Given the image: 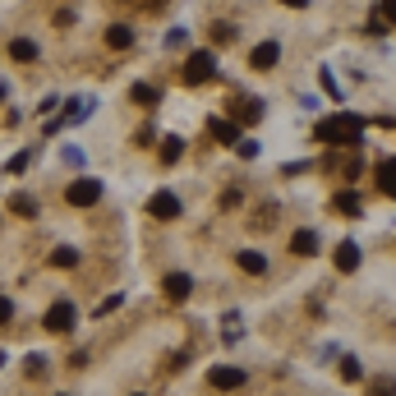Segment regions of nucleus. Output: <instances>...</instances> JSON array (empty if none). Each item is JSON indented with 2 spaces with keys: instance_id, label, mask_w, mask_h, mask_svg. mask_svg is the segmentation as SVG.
I'll return each mask as SVG.
<instances>
[{
  "instance_id": "obj_8",
  "label": "nucleus",
  "mask_w": 396,
  "mask_h": 396,
  "mask_svg": "<svg viewBox=\"0 0 396 396\" xmlns=\"http://www.w3.org/2000/svg\"><path fill=\"white\" fill-rule=\"evenodd\" d=\"M360 245H355V240H346V245H336V272H355V267H360Z\"/></svg>"
},
{
  "instance_id": "obj_23",
  "label": "nucleus",
  "mask_w": 396,
  "mask_h": 396,
  "mask_svg": "<svg viewBox=\"0 0 396 396\" xmlns=\"http://www.w3.org/2000/svg\"><path fill=\"white\" fill-rule=\"evenodd\" d=\"M9 318H14V299H9V295H0V327H5Z\"/></svg>"
},
{
  "instance_id": "obj_5",
  "label": "nucleus",
  "mask_w": 396,
  "mask_h": 396,
  "mask_svg": "<svg viewBox=\"0 0 396 396\" xmlns=\"http://www.w3.org/2000/svg\"><path fill=\"white\" fill-rule=\"evenodd\" d=\"M148 212H152L157 221H176V217H180V198L171 194V189H161V194L148 198Z\"/></svg>"
},
{
  "instance_id": "obj_17",
  "label": "nucleus",
  "mask_w": 396,
  "mask_h": 396,
  "mask_svg": "<svg viewBox=\"0 0 396 396\" xmlns=\"http://www.w3.org/2000/svg\"><path fill=\"white\" fill-rule=\"evenodd\" d=\"M9 212H14V217H37V203L28 194H14V198H9Z\"/></svg>"
},
{
  "instance_id": "obj_12",
  "label": "nucleus",
  "mask_w": 396,
  "mask_h": 396,
  "mask_svg": "<svg viewBox=\"0 0 396 396\" xmlns=\"http://www.w3.org/2000/svg\"><path fill=\"white\" fill-rule=\"evenodd\" d=\"M332 208L341 212V217H360L364 203H360V194H336V198H332Z\"/></svg>"
},
{
  "instance_id": "obj_24",
  "label": "nucleus",
  "mask_w": 396,
  "mask_h": 396,
  "mask_svg": "<svg viewBox=\"0 0 396 396\" xmlns=\"http://www.w3.org/2000/svg\"><path fill=\"white\" fill-rule=\"evenodd\" d=\"M166 46H171V51H180V46H185V28H176V33H166Z\"/></svg>"
},
{
  "instance_id": "obj_11",
  "label": "nucleus",
  "mask_w": 396,
  "mask_h": 396,
  "mask_svg": "<svg viewBox=\"0 0 396 396\" xmlns=\"http://www.w3.org/2000/svg\"><path fill=\"white\" fill-rule=\"evenodd\" d=\"M106 46H111V51H129V46H134V28L115 23L111 33H106Z\"/></svg>"
},
{
  "instance_id": "obj_19",
  "label": "nucleus",
  "mask_w": 396,
  "mask_h": 396,
  "mask_svg": "<svg viewBox=\"0 0 396 396\" xmlns=\"http://www.w3.org/2000/svg\"><path fill=\"white\" fill-rule=\"evenodd\" d=\"M341 378H346V382H360V378H364V364L355 360V355H346V360H341Z\"/></svg>"
},
{
  "instance_id": "obj_15",
  "label": "nucleus",
  "mask_w": 396,
  "mask_h": 396,
  "mask_svg": "<svg viewBox=\"0 0 396 396\" xmlns=\"http://www.w3.org/2000/svg\"><path fill=\"white\" fill-rule=\"evenodd\" d=\"M9 55H14V60H37V46L28 42V37H14V42H9Z\"/></svg>"
},
{
  "instance_id": "obj_14",
  "label": "nucleus",
  "mask_w": 396,
  "mask_h": 396,
  "mask_svg": "<svg viewBox=\"0 0 396 396\" xmlns=\"http://www.w3.org/2000/svg\"><path fill=\"white\" fill-rule=\"evenodd\" d=\"M235 115H240L245 124H254L258 115H263V106H258V97H240V102H235Z\"/></svg>"
},
{
  "instance_id": "obj_4",
  "label": "nucleus",
  "mask_w": 396,
  "mask_h": 396,
  "mask_svg": "<svg viewBox=\"0 0 396 396\" xmlns=\"http://www.w3.org/2000/svg\"><path fill=\"white\" fill-rule=\"evenodd\" d=\"M208 382L217 392H240L245 387V369H230V364H217V369H208Z\"/></svg>"
},
{
  "instance_id": "obj_18",
  "label": "nucleus",
  "mask_w": 396,
  "mask_h": 396,
  "mask_svg": "<svg viewBox=\"0 0 396 396\" xmlns=\"http://www.w3.org/2000/svg\"><path fill=\"white\" fill-rule=\"evenodd\" d=\"M134 102L139 106H157V88H152V83H134V92H129Z\"/></svg>"
},
{
  "instance_id": "obj_13",
  "label": "nucleus",
  "mask_w": 396,
  "mask_h": 396,
  "mask_svg": "<svg viewBox=\"0 0 396 396\" xmlns=\"http://www.w3.org/2000/svg\"><path fill=\"white\" fill-rule=\"evenodd\" d=\"M235 263L245 267V272H254V277H258V272H267V258H263V254H254V249H240Z\"/></svg>"
},
{
  "instance_id": "obj_9",
  "label": "nucleus",
  "mask_w": 396,
  "mask_h": 396,
  "mask_svg": "<svg viewBox=\"0 0 396 396\" xmlns=\"http://www.w3.org/2000/svg\"><path fill=\"white\" fill-rule=\"evenodd\" d=\"M291 249H295L299 258H314V254H318V230H295V235H291Z\"/></svg>"
},
{
  "instance_id": "obj_10",
  "label": "nucleus",
  "mask_w": 396,
  "mask_h": 396,
  "mask_svg": "<svg viewBox=\"0 0 396 396\" xmlns=\"http://www.w3.org/2000/svg\"><path fill=\"white\" fill-rule=\"evenodd\" d=\"M189 291H194V277L189 272H171L166 277V295L171 299H189Z\"/></svg>"
},
{
  "instance_id": "obj_1",
  "label": "nucleus",
  "mask_w": 396,
  "mask_h": 396,
  "mask_svg": "<svg viewBox=\"0 0 396 396\" xmlns=\"http://www.w3.org/2000/svg\"><path fill=\"white\" fill-rule=\"evenodd\" d=\"M318 139H323V143H332V148L360 143V139H364V120H360V115H350V111L332 115V120H318Z\"/></svg>"
},
{
  "instance_id": "obj_7",
  "label": "nucleus",
  "mask_w": 396,
  "mask_h": 396,
  "mask_svg": "<svg viewBox=\"0 0 396 396\" xmlns=\"http://www.w3.org/2000/svg\"><path fill=\"white\" fill-rule=\"evenodd\" d=\"M277 60H282V42H258L254 55H249V65H254V70H272Z\"/></svg>"
},
{
  "instance_id": "obj_26",
  "label": "nucleus",
  "mask_w": 396,
  "mask_h": 396,
  "mask_svg": "<svg viewBox=\"0 0 396 396\" xmlns=\"http://www.w3.org/2000/svg\"><path fill=\"white\" fill-rule=\"evenodd\" d=\"M382 5H387V14H392V23H396V0H382Z\"/></svg>"
},
{
  "instance_id": "obj_20",
  "label": "nucleus",
  "mask_w": 396,
  "mask_h": 396,
  "mask_svg": "<svg viewBox=\"0 0 396 396\" xmlns=\"http://www.w3.org/2000/svg\"><path fill=\"white\" fill-rule=\"evenodd\" d=\"M180 157H185V143H180V139L161 143V161H166V166H171V161H180Z\"/></svg>"
},
{
  "instance_id": "obj_6",
  "label": "nucleus",
  "mask_w": 396,
  "mask_h": 396,
  "mask_svg": "<svg viewBox=\"0 0 396 396\" xmlns=\"http://www.w3.org/2000/svg\"><path fill=\"white\" fill-rule=\"evenodd\" d=\"M46 327H51V332H70L74 327V304L70 299H60V304L46 309Z\"/></svg>"
},
{
  "instance_id": "obj_21",
  "label": "nucleus",
  "mask_w": 396,
  "mask_h": 396,
  "mask_svg": "<svg viewBox=\"0 0 396 396\" xmlns=\"http://www.w3.org/2000/svg\"><path fill=\"white\" fill-rule=\"evenodd\" d=\"M382 194L396 198V161H382Z\"/></svg>"
},
{
  "instance_id": "obj_25",
  "label": "nucleus",
  "mask_w": 396,
  "mask_h": 396,
  "mask_svg": "<svg viewBox=\"0 0 396 396\" xmlns=\"http://www.w3.org/2000/svg\"><path fill=\"white\" fill-rule=\"evenodd\" d=\"M373 396H396V382H373Z\"/></svg>"
},
{
  "instance_id": "obj_22",
  "label": "nucleus",
  "mask_w": 396,
  "mask_h": 396,
  "mask_svg": "<svg viewBox=\"0 0 396 396\" xmlns=\"http://www.w3.org/2000/svg\"><path fill=\"white\" fill-rule=\"evenodd\" d=\"M51 263H55V267H74V263H79V249H55Z\"/></svg>"
},
{
  "instance_id": "obj_2",
  "label": "nucleus",
  "mask_w": 396,
  "mask_h": 396,
  "mask_svg": "<svg viewBox=\"0 0 396 396\" xmlns=\"http://www.w3.org/2000/svg\"><path fill=\"white\" fill-rule=\"evenodd\" d=\"M208 79H217V55H212V51H194L185 60V83H189V88H198V83H208Z\"/></svg>"
},
{
  "instance_id": "obj_16",
  "label": "nucleus",
  "mask_w": 396,
  "mask_h": 396,
  "mask_svg": "<svg viewBox=\"0 0 396 396\" xmlns=\"http://www.w3.org/2000/svg\"><path fill=\"white\" fill-rule=\"evenodd\" d=\"M208 129L217 134L221 143H235V139H240V129H235V124H230V120H208Z\"/></svg>"
},
{
  "instance_id": "obj_27",
  "label": "nucleus",
  "mask_w": 396,
  "mask_h": 396,
  "mask_svg": "<svg viewBox=\"0 0 396 396\" xmlns=\"http://www.w3.org/2000/svg\"><path fill=\"white\" fill-rule=\"evenodd\" d=\"M286 5H291V9H304V5H309V0H286Z\"/></svg>"
},
{
  "instance_id": "obj_3",
  "label": "nucleus",
  "mask_w": 396,
  "mask_h": 396,
  "mask_svg": "<svg viewBox=\"0 0 396 396\" xmlns=\"http://www.w3.org/2000/svg\"><path fill=\"white\" fill-rule=\"evenodd\" d=\"M65 198H70V208H92V203L102 198V180H92V176L74 180V185L65 189Z\"/></svg>"
}]
</instances>
